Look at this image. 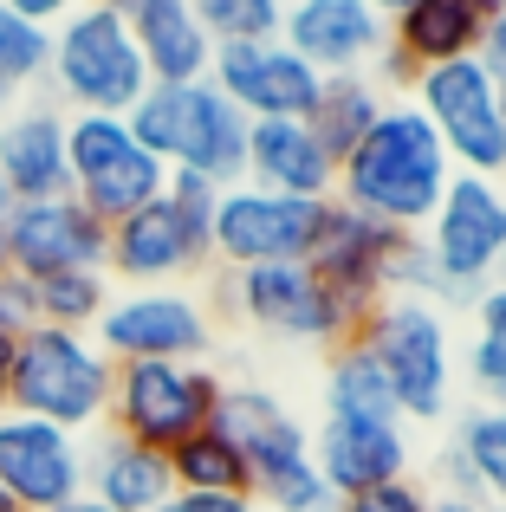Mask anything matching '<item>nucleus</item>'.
Listing matches in <instances>:
<instances>
[{
	"label": "nucleus",
	"mask_w": 506,
	"mask_h": 512,
	"mask_svg": "<svg viewBox=\"0 0 506 512\" xmlns=\"http://www.w3.org/2000/svg\"><path fill=\"white\" fill-rule=\"evenodd\" d=\"M448 182H455V163H448L442 137L429 130V117L409 98H390L383 117L370 124V137L338 163V195L331 201L396 227V234H422L429 214L442 208Z\"/></svg>",
	"instance_id": "1"
},
{
	"label": "nucleus",
	"mask_w": 506,
	"mask_h": 512,
	"mask_svg": "<svg viewBox=\"0 0 506 512\" xmlns=\"http://www.w3.org/2000/svg\"><path fill=\"white\" fill-rule=\"evenodd\" d=\"M215 422L241 448L247 480H253L247 493L260 512H338V493L325 487V474L312 461V422H299L273 389L228 383Z\"/></svg>",
	"instance_id": "2"
},
{
	"label": "nucleus",
	"mask_w": 506,
	"mask_h": 512,
	"mask_svg": "<svg viewBox=\"0 0 506 512\" xmlns=\"http://www.w3.org/2000/svg\"><path fill=\"white\" fill-rule=\"evenodd\" d=\"M111 376H117V363L104 357L85 331L33 325L13 344V370H7L0 409L52 422V428L85 441L91 428H104V415H111Z\"/></svg>",
	"instance_id": "3"
},
{
	"label": "nucleus",
	"mask_w": 506,
	"mask_h": 512,
	"mask_svg": "<svg viewBox=\"0 0 506 512\" xmlns=\"http://www.w3.org/2000/svg\"><path fill=\"white\" fill-rule=\"evenodd\" d=\"M124 124L163 169H189L215 188L247 182V130L253 124L208 78L202 85H150Z\"/></svg>",
	"instance_id": "4"
},
{
	"label": "nucleus",
	"mask_w": 506,
	"mask_h": 512,
	"mask_svg": "<svg viewBox=\"0 0 506 512\" xmlns=\"http://www.w3.org/2000/svg\"><path fill=\"white\" fill-rule=\"evenodd\" d=\"M390 376L403 422H448L455 409V325L429 299H377L351 331Z\"/></svg>",
	"instance_id": "5"
},
{
	"label": "nucleus",
	"mask_w": 506,
	"mask_h": 512,
	"mask_svg": "<svg viewBox=\"0 0 506 512\" xmlns=\"http://www.w3.org/2000/svg\"><path fill=\"white\" fill-rule=\"evenodd\" d=\"M46 78L59 85V98L72 111H98V117H130L137 98L150 91V65H143L124 13L104 7V0H85L72 20L52 26Z\"/></svg>",
	"instance_id": "6"
},
{
	"label": "nucleus",
	"mask_w": 506,
	"mask_h": 512,
	"mask_svg": "<svg viewBox=\"0 0 506 512\" xmlns=\"http://www.w3.org/2000/svg\"><path fill=\"white\" fill-rule=\"evenodd\" d=\"M221 305L241 325H253L273 344H305V350H338L357 331L351 305L318 279L312 260H286V266H241L221 273Z\"/></svg>",
	"instance_id": "7"
},
{
	"label": "nucleus",
	"mask_w": 506,
	"mask_h": 512,
	"mask_svg": "<svg viewBox=\"0 0 506 512\" xmlns=\"http://www.w3.org/2000/svg\"><path fill=\"white\" fill-rule=\"evenodd\" d=\"M422 247L442 279V312L474 305V292H487L506 273V182L455 175L442 188V208L422 227Z\"/></svg>",
	"instance_id": "8"
},
{
	"label": "nucleus",
	"mask_w": 506,
	"mask_h": 512,
	"mask_svg": "<svg viewBox=\"0 0 506 512\" xmlns=\"http://www.w3.org/2000/svg\"><path fill=\"white\" fill-rule=\"evenodd\" d=\"M221 370L208 363H117L111 376V415L104 428H117L137 448H182L195 428L215 422L221 409Z\"/></svg>",
	"instance_id": "9"
},
{
	"label": "nucleus",
	"mask_w": 506,
	"mask_h": 512,
	"mask_svg": "<svg viewBox=\"0 0 506 512\" xmlns=\"http://www.w3.org/2000/svg\"><path fill=\"white\" fill-rule=\"evenodd\" d=\"M409 104L429 117V130L442 137L455 175H481V182H506V111L500 85L481 59L429 65L409 85Z\"/></svg>",
	"instance_id": "10"
},
{
	"label": "nucleus",
	"mask_w": 506,
	"mask_h": 512,
	"mask_svg": "<svg viewBox=\"0 0 506 512\" xmlns=\"http://www.w3.org/2000/svg\"><path fill=\"white\" fill-rule=\"evenodd\" d=\"M65 169H72V201L91 208L104 227L130 221L169 188V169L130 137L124 117L65 111Z\"/></svg>",
	"instance_id": "11"
},
{
	"label": "nucleus",
	"mask_w": 506,
	"mask_h": 512,
	"mask_svg": "<svg viewBox=\"0 0 506 512\" xmlns=\"http://www.w3.org/2000/svg\"><path fill=\"white\" fill-rule=\"evenodd\" d=\"M91 344L111 363H208L215 350V312L189 286H137L111 292Z\"/></svg>",
	"instance_id": "12"
},
{
	"label": "nucleus",
	"mask_w": 506,
	"mask_h": 512,
	"mask_svg": "<svg viewBox=\"0 0 506 512\" xmlns=\"http://www.w3.org/2000/svg\"><path fill=\"white\" fill-rule=\"evenodd\" d=\"M325 208L331 201H292V195H266V188H253V182H234V188H221V201H215L208 253L221 260V273L312 260L318 234H325Z\"/></svg>",
	"instance_id": "13"
},
{
	"label": "nucleus",
	"mask_w": 506,
	"mask_h": 512,
	"mask_svg": "<svg viewBox=\"0 0 506 512\" xmlns=\"http://www.w3.org/2000/svg\"><path fill=\"white\" fill-rule=\"evenodd\" d=\"M0 247L20 279H52V273H104L111 253V227L72 195L52 201H13L0 221Z\"/></svg>",
	"instance_id": "14"
},
{
	"label": "nucleus",
	"mask_w": 506,
	"mask_h": 512,
	"mask_svg": "<svg viewBox=\"0 0 506 512\" xmlns=\"http://www.w3.org/2000/svg\"><path fill=\"white\" fill-rule=\"evenodd\" d=\"M208 266H215L208 234L169 195H156L150 208H137L130 221H117L111 227V253H104V279H124V292L182 286V279L208 273Z\"/></svg>",
	"instance_id": "15"
},
{
	"label": "nucleus",
	"mask_w": 506,
	"mask_h": 512,
	"mask_svg": "<svg viewBox=\"0 0 506 512\" xmlns=\"http://www.w3.org/2000/svg\"><path fill=\"white\" fill-rule=\"evenodd\" d=\"M208 85H215L247 124H266V117H312L325 78H318L286 39H253V46H215Z\"/></svg>",
	"instance_id": "16"
},
{
	"label": "nucleus",
	"mask_w": 506,
	"mask_h": 512,
	"mask_svg": "<svg viewBox=\"0 0 506 512\" xmlns=\"http://www.w3.org/2000/svg\"><path fill=\"white\" fill-rule=\"evenodd\" d=\"M0 493L20 512H59L85 493V441L0 409Z\"/></svg>",
	"instance_id": "17"
},
{
	"label": "nucleus",
	"mask_w": 506,
	"mask_h": 512,
	"mask_svg": "<svg viewBox=\"0 0 506 512\" xmlns=\"http://www.w3.org/2000/svg\"><path fill=\"white\" fill-rule=\"evenodd\" d=\"M279 39H286L318 78H357L390 46V26H383L364 0H286Z\"/></svg>",
	"instance_id": "18"
},
{
	"label": "nucleus",
	"mask_w": 506,
	"mask_h": 512,
	"mask_svg": "<svg viewBox=\"0 0 506 512\" xmlns=\"http://www.w3.org/2000/svg\"><path fill=\"white\" fill-rule=\"evenodd\" d=\"M396 247H403L396 227H383V221H370V214L331 201L325 208V234H318V247H312V266H318V279L351 305V318H364L370 305L390 292Z\"/></svg>",
	"instance_id": "19"
},
{
	"label": "nucleus",
	"mask_w": 506,
	"mask_h": 512,
	"mask_svg": "<svg viewBox=\"0 0 506 512\" xmlns=\"http://www.w3.org/2000/svg\"><path fill=\"white\" fill-rule=\"evenodd\" d=\"M312 461L325 474V487L338 500L383 480L409 474V428H383V422H344V415H318L312 422Z\"/></svg>",
	"instance_id": "20"
},
{
	"label": "nucleus",
	"mask_w": 506,
	"mask_h": 512,
	"mask_svg": "<svg viewBox=\"0 0 506 512\" xmlns=\"http://www.w3.org/2000/svg\"><path fill=\"white\" fill-rule=\"evenodd\" d=\"M0 188H7L13 201L72 195L65 111H52V104H13V111L0 117Z\"/></svg>",
	"instance_id": "21"
},
{
	"label": "nucleus",
	"mask_w": 506,
	"mask_h": 512,
	"mask_svg": "<svg viewBox=\"0 0 506 512\" xmlns=\"http://www.w3.org/2000/svg\"><path fill=\"white\" fill-rule=\"evenodd\" d=\"M247 182L292 201H331L338 195V163L318 150L305 117H266V124L247 130Z\"/></svg>",
	"instance_id": "22"
},
{
	"label": "nucleus",
	"mask_w": 506,
	"mask_h": 512,
	"mask_svg": "<svg viewBox=\"0 0 506 512\" xmlns=\"http://www.w3.org/2000/svg\"><path fill=\"white\" fill-rule=\"evenodd\" d=\"M117 13H124L143 65H150V85H202L208 78L215 39L202 33L189 0H124Z\"/></svg>",
	"instance_id": "23"
},
{
	"label": "nucleus",
	"mask_w": 506,
	"mask_h": 512,
	"mask_svg": "<svg viewBox=\"0 0 506 512\" xmlns=\"http://www.w3.org/2000/svg\"><path fill=\"white\" fill-rule=\"evenodd\" d=\"M85 493L111 512H156L176 493V474H169V454L137 448L117 428H98V441L85 448Z\"/></svg>",
	"instance_id": "24"
},
{
	"label": "nucleus",
	"mask_w": 506,
	"mask_h": 512,
	"mask_svg": "<svg viewBox=\"0 0 506 512\" xmlns=\"http://www.w3.org/2000/svg\"><path fill=\"white\" fill-rule=\"evenodd\" d=\"M481 39H487V20L468 0H422L403 20H390V46L403 52L416 72L455 65V59H481Z\"/></svg>",
	"instance_id": "25"
},
{
	"label": "nucleus",
	"mask_w": 506,
	"mask_h": 512,
	"mask_svg": "<svg viewBox=\"0 0 506 512\" xmlns=\"http://www.w3.org/2000/svg\"><path fill=\"white\" fill-rule=\"evenodd\" d=\"M325 415H344V422H383V428H409L403 409L390 396V376L377 370L357 338H344L338 350H325Z\"/></svg>",
	"instance_id": "26"
},
{
	"label": "nucleus",
	"mask_w": 506,
	"mask_h": 512,
	"mask_svg": "<svg viewBox=\"0 0 506 512\" xmlns=\"http://www.w3.org/2000/svg\"><path fill=\"white\" fill-rule=\"evenodd\" d=\"M448 448L468 467L474 493L487 506H506V402H474V409L448 415Z\"/></svg>",
	"instance_id": "27"
},
{
	"label": "nucleus",
	"mask_w": 506,
	"mask_h": 512,
	"mask_svg": "<svg viewBox=\"0 0 506 512\" xmlns=\"http://www.w3.org/2000/svg\"><path fill=\"white\" fill-rule=\"evenodd\" d=\"M383 91L370 85V72H357V78H325V91H318V111L305 117L312 124V137H318V150L331 156V163H344V156L357 150V143L370 137V124L383 117Z\"/></svg>",
	"instance_id": "28"
},
{
	"label": "nucleus",
	"mask_w": 506,
	"mask_h": 512,
	"mask_svg": "<svg viewBox=\"0 0 506 512\" xmlns=\"http://www.w3.org/2000/svg\"><path fill=\"white\" fill-rule=\"evenodd\" d=\"M169 474H176L182 493H247L253 487L241 448L228 441V428H221V422L195 428L182 448H169ZM247 500H253V493H247Z\"/></svg>",
	"instance_id": "29"
},
{
	"label": "nucleus",
	"mask_w": 506,
	"mask_h": 512,
	"mask_svg": "<svg viewBox=\"0 0 506 512\" xmlns=\"http://www.w3.org/2000/svg\"><path fill=\"white\" fill-rule=\"evenodd\" d=\"M468 318H474L468 357H461L455 370L481 389V402H506V279H494L487 292H474Z\"/></svg>",
	"instance_id": "30"
},
{
	"label": "nucleus",
	"mask_w": 506,
	"mask_h": 512,
	"mask_svg": "<svg viewBox=\"0 0 506 512\" xmlns=\"http://www.w3.org/2000/svg\"><path fill=\"white\" fill-rule=\"evenodd\" d=\"M33 305H39V325L52 331H85L104 318L111 305V279L104 273H52V279H33Z\"/></svg>",
	"instance_id": "31"
},
{
	"label": "nucleus",
	"mask_w": 506,
	"mask_h": 512,
	"mask_svg": "<svg viewBox=\"0 0 506 512\" xmlns=\"http://www.w3.org/2000/svg\"><path fill=\"white\" fill-rule=\"evenodd\" d=\"M202 33L215 46H253V39H279L286 0H189Z\"/></svg>",
	"instance_id": "32"
},
{
	"label": "nucleus",
	"mask_w": 506,
	"mask_h": 512,
	"mask_svg": "<svg viewBox=\"0 0 506 512\" xmlns=\"http://www.w3.org/2000/svg\"><path fill=\"white\" fill-rule=\"evenodd\" d=\"M52 65V33L33 20H20L13 7H0V85L7 91H26L39 85Z\"/></svg>",
	"instance_id": "33"
},
{
	"label": "nucleus",
	"mask_w": 506,
	"mask_h": 512,
	"mask_svg": "<svg viewBox=\"0 0 506 512\" xmlns=\"http://www.w3.org/2000/svg\"><path fill=\"white\" fill-rule=\"evenodd\" d=\"M338 512H429V487L416 474H403V480H383V487H364L351 500H338Z\"/></svg>",
	"instance_id": "34"
},
{
	"label": "nucleus",
	"mask_w": 506,
	"mask_h": 512,
	"mask_svg": "<svg viewBox=\"0 0 506 512\" xmlns=\"http://www.w3.org/2000/svg\"><path fill=\"white\" fill-rule=\"evenodd\" d=\"M39 325V305H33V279H20V273H7L0 279V331L7 338H26V331Z\"/></svg>",
	"instance_id": "35"
},
{
	"label": "nucleus",
	"mask_w": 506,
	"mask_h": 512,
	"mask_svg": "<svg viewBox=\"0 0 506 512\" xmlns=\"http://www.w3.org/2000/svg\"><path fill=\"white\" fill-rule=\"evenodd\" d=\"M156 512H260V506H253L247 493H182L176 487Z\"/></svg>",
	"instance_id": "36"
},
{
	"label": "nucleus",
	"mask_w": 506,
	"mask_h": 512,
	"mask_svg": "<svg viewBox=\"0 0 506 512\" xmlns=\"http://www.w3.org/2000/svg\"><path fill=\"white\" fill-rule=\"evenodd\" d=\"M0 7H13L20 20H33V26H46V33H52V26L72 20V13L85 7V0H0Z\"/></svg>",
	"instance_id": "37"
},
{
	"label": "nucleus",
	"mask_w": 506,
	"mask_h": 512,
	"mask_svg": "<svg viewBox=\"0 0 506 512\" xmlns=\"http://www.w3.org/2000/svg\"><path fill=\"white\" fill-rule=\"evenodd\" d=\"M481 65L494 78H506V13L500 20H487V39H481Z\"/></svg>",
	"instance_id": "38"
},
{
	"label": "nucleus",
	"mask_w": 506,
	"mask_h": 512,
	"mask_svg": "<svg viewBox=\"0 0 506 512\" xmlns=\"http://www.w3.org/2000/svg\"><path fill=\"white\" fill-rule=\"evenodd\" d=\"M429 512H487L481 500H461V493H429Z\"/></svg>",
	"instance_id": "39"
},
{
	"label": "nucleus",
	"mask_w": 506,
	"mask_h": 512,
	"mask_svg": "<svg viewBox=\"0 0 506 512\" xmlns=\"http://www.w3.org/2000/svg\"><path fill=\"white\" fill-rule=\"evenodd\" d=\"M364 7H370V13H377V20H383V26H390V20H403V13H409V7H422V0H364Z\"/></svg>",
	"instance_id": "40"
},
{
	"label": "nucleus",
	"mask_w": 506,
	"mask_h": 512,
	"mask_svg": "<svg viewBox=\"0 0 506 512\" xmlns=\"http://www.w3.org/2000/svg\"><path fill=\"white\" fill-rule=\"evenodd\" d=\"M13 344H20V338H7V331H0V396H7V370H13Z\"/></svg>",
	"instance_id": "41"
},
{
	"label": "nucleus",
	"mask_w": 506,
	"mask_h": 512,
	"mask_svg": "<svg viewBox=\"0 0 506 512\" xmlns=\"http://www.w3.org/2000/svg\"><path fill=\"white\" fill-rule=\"evenodd\" d=\"M59 512H111V506H98V500H91V493H78V500H65Z\"/></svg>",
	"instance_id": "42"
},
{
	"label": "nucleus",
	"mask_w": 506,
	"mask_h": 512,
	"mask_svg": "<svg viewBox=\"0 0 506 512\" xmlns=\"http://www.w3.org/2000/svg\"><path fill=\"white\" fill-rule=\"evenodd\" d=\"M468 7L481 13V20H500V13H506V0H468Z\"/></svg>",
	"instance_id": "43"
},
{
	"label": "nucleus",
	"mask_w": 506,
	"mask_h": 512,
	"mask_svg": "<svg viewBox=\"0 0 506 512\" xmlns=\"http://www.w3.org/2000/svg\"><path fill=\"white\" fill-rule=\"evenodd\" d=\"M7 111H13V91H7V85H0V117H7Z\"/></svg>",
	"instance_id": "44"
},
{
	"label": "nucleus",
	"mask_w": 506,
	"mask_h": 512,
	"mask_svg": "<svg viewBox=\"0 0 506 512\" xmlns=\"http://www.w3.org/2000/svg\"><path fill=\"white\" fill-rule=\"evenodd\" d=\"M7 208H13V195H7V188H0V221H7Z\"/></svg>",
	"instance_id": "45"
},
{
	"label": "nucleus",
	"mask_w": 506,
	"mask_h": 512,
	"mask_svg": "<svg viewBox=\"0 0 506 512\" xmlns=\"http://www.w3.org/2000/svg\"><path fill=\"white\" fill-rule=\"evenodd\" d=\"M7 273H13V266H7V247H0V279H7Z\"/></svg>",
	"instance_id": "46"
},
{
	"label": "nucleus",
	"mask_w": 506,
	"mask_h": 512,
	"mask_svg": "<svg viewBox=\"0 0 506 512\" xmlns=\"http://www.w3.org/2000/svg\"><path fill=\"white\" fill-rule=\"evenodd\" d=\"M0 512H20V506H13V500H7V493H0Z\"/></svg>",
	"instance_id": "47"
},
{
	"label": "nucleus",
	"mask_w": 506,
	"mask_h": 512,
	"mask_svg": "<svg viewBox=\"0 0 506 512\" xmlns=\"http://www.w3.org/2000/svg\"><path fill=\"white\" fill-rule=\"evenodd\" d=\"M494 85H500V111H506V78H494Z\"/></svg>",
	"instance_id": "48"
},
{
	"label": "nucleus",
	"mask_w": 506,
	"mask_h": 512,
	"mask_svg": "<svg viewBox=\"0 0 506 512\" xmlns=\"http://www.w3.org/2000/svg\"><path fill=\"white\" fill-rule=\"evenodd\" d=\"M487 512H506V506H487Z\"/></svg>",
	"instance_id": "49"
},
{
	"label": "nucleus",
	"mask_w": 506,
	"mask_h": 512,
	"mask_svg": "<svg viewBox=\"0 0 506 512\" xmlns=\"http://www.w3.org/2000/svg\"><path fill=\"white\" fill-rule=\"evenodd\" d=\"M500 279H506V273H500Z\"/></svg>",
	"instance_id": "50"
}]
</instances>
